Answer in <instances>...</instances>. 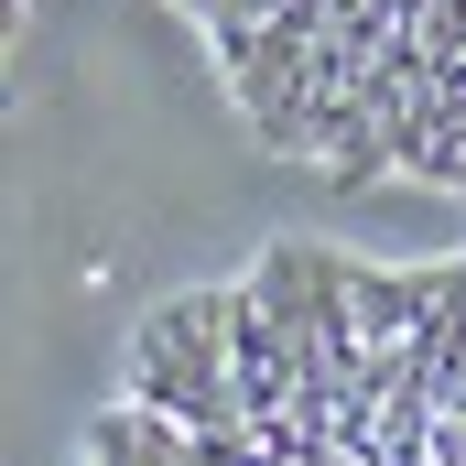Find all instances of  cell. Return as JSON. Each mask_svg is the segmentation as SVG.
<instances>
[{
    "mask_svg": "<svg viewBox=\"0 0 466 466\" xmlns=\"http://www.w3.org/2000/svg\"><path fill=\"white\" fill-rule=\"evenodd\" d=\"M130 401L163 412V423H185V434H249V412H238V358H228V293H174V304L141 326Z\"/></svg>",
    "mask_w": 466,
    "mask_h": 466,
    "instance_id": "6da1fadb",
    "label": "cell"
},
{
    "mask_svg": "<svg viewBox=\"0 0 466 466\" xmlns=\"http://www.w3.org/2000/svg\"><path fill=\"white\" fill-rule=\"evenodd\" d=\"M348 293H358V337L369 348H412L423 315L445 304V271H348Z\"/></svg>",
    "mask_w": 466,
    "mask_h": 466,
    "instance_id": "7a4b0ae2",
    "label": "cell"
},
{
    "mask_svg": "<svg viewBox=\"0 0 466 466\" xmlns=\"http://www.w3.org/2000/svg\"><path fill=\"white\" fill-rule=\"evenodd\" d=\"M207 11H218V0H207Z\"/></svg>",
    "mask_w": 466,
    "mask_h": 466,
    "instance_id": "3957f363",
    "label": "cell"
}]
</instances>
